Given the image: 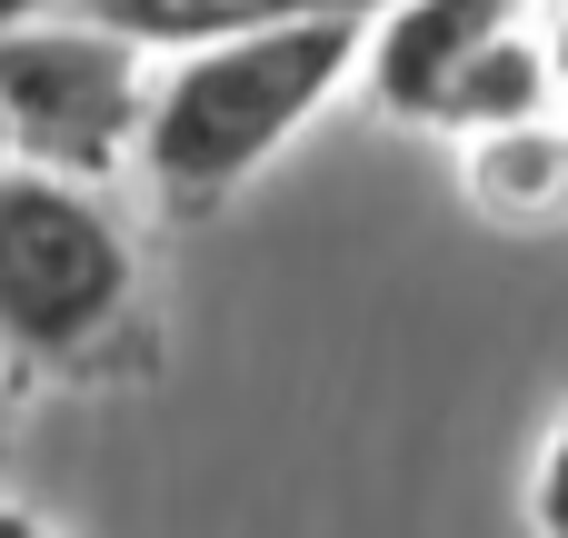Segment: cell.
Listing matches in <instances>:
<instances>
[{
    "instance_id": "cell-1",
    "label": "cell",
    "mask_w": 568,
    "mask_h": 538,
    "mask_svg": "<svg viewBox=\"0 0 568 538\" xmlns=\"http://www.w3.org/2000/svg\"><path fill=\"white\" fill-rule=\"evenodd\" d=\"M369 60V20H270L240 40H200L170 70H150V120H140V180L170 220H210L240 200Z\"/></svg>"
},
{
    "instance_id": "cell-2",
    "label": "cell",
    "mask_w": 568,
    "mask_h": 538,
    "mask_svg": "<svg viewBox=\"0 0 568 538\" xmlns=\"http://www.w3.org/2000/svg\"><path fill=\"white\" fill-rule=\"evenodd\" d=\"M0 369L60 389H120L160 369L150 270L120 210L80 180H0Z\"/></svg>"
},
{
    "instance_id": "cell-3",
    "label": "cell",
    "mask_w": 568,
    "mask_h": 538,
    "mask_svg": "<svg viewBox=\"0 0 568 538\" xmlns=\"http://www.w3.org/2000/svg\"><path fill=\"white\" fill-rule=\"evenodd\" d=\"M150 120V60L140 40L100 20H20L0 30V150L10 170H50L100 190L120 160H140Z\"/></svg>"
},
{
    "instance_id": "cell-4",
    "label": "cell",
    "mask_w": 568,
    "mask_h": 538,
    "mask_svg": "<svg viewBox=\"0 0 568 538\" xmlns=\"http://www.w3.org/2000/svg\"><path fill=\"white\" fill-rule=\"evenodd\" d=\"M509 30H529V0H389V10L369 20L359 80H369V100H379L389 120L439 130V110H449V90L469 80V60L499 50Z\"/></svg>"
},
{
    "instance_id": "cell-5",
    "label": "cell",
    "mask_w": 568,
    "mask_h": 538,
    "mask_svg": "<svg viewBox=\"0 0 568 538\" xmlns=\"http://www.w3.org/2000/svg\"><path fill=\"white\" fill-rule=\"evenodd\" d=\"M459 200L499 230H568V110L459 140Z\"/></svg>"
},
{
    "instance_id": "cell-6",
    "label": "cell",
    "mask_w": 568,
    "mask_h": 538,
    "mask_svg": "<svg viewBox=\"0 0 568 538\" xmlns=\"http://www.w3.org/2000/svg\"><path fill=\"white\" fill-rule=\"evenodd\" d=\"M539 110H559V100H549V70H539V40H529V30H509V40H499V50H479V60H469V80L449 90L439 140L459 150V140H479V130H509V120H539Z\"/></svg>"
},
{
    "instance_id": "cell-7",
    "label": "cell",
    "mask_w": 568,
    "mask_h": 538,
    "mask_svg": "<svg viewBox=\"0 0 568 538\" xmlns=\"http://www.w3.org/2000/svg\"><path fill=\"white\" fill-rule=\"evenodd\" d=\"M529 529L568 538V409H559V429L539 439V469H529Z\"/></svg>"
},
{
    "instance_id": "cell-8",
    "label": "cell",
    "mask_w": 568,
    "mask_h": 538,
    "mask_svg": "<svg viewBox=\"0 0 568 538\" xmlns=\"http://www.w3.org/2000/svg\"><path fill=\"white\" fill-rule=\"evenodd\" d=\"M529 40H539V70H549V100L568 110V0H529Z\"/></svg>"
},
{
    "instance_id": "cell-9",
    "label": "cell",
    "mask_w": 568,
    "mask_h": 538,
    "mask_svg": "<svg viewBox=\"0 0 568 538\" xmlns=\"http://www.w3.org/2000/svg\"><path fill=\"white\" fill-rule=\"evenodd\" d=\"M0 538H50V519H40V509H20V499H0Z\"/></svg>"
},
{
    "instance_id": "cell-10",
    "label": "cell",
    "mask_w": 568,
    "mask_h": 538,
    "mask_svg": "<svg viewBox=\"0 0 568 538\" xmlns=\"http://www.w3.org/2000/svg\"><path fill=\"white\" fill-rule=\"evenodd\" d=\"M0 180H10V150H0Z\"/></svg>"
}]
</instances>
